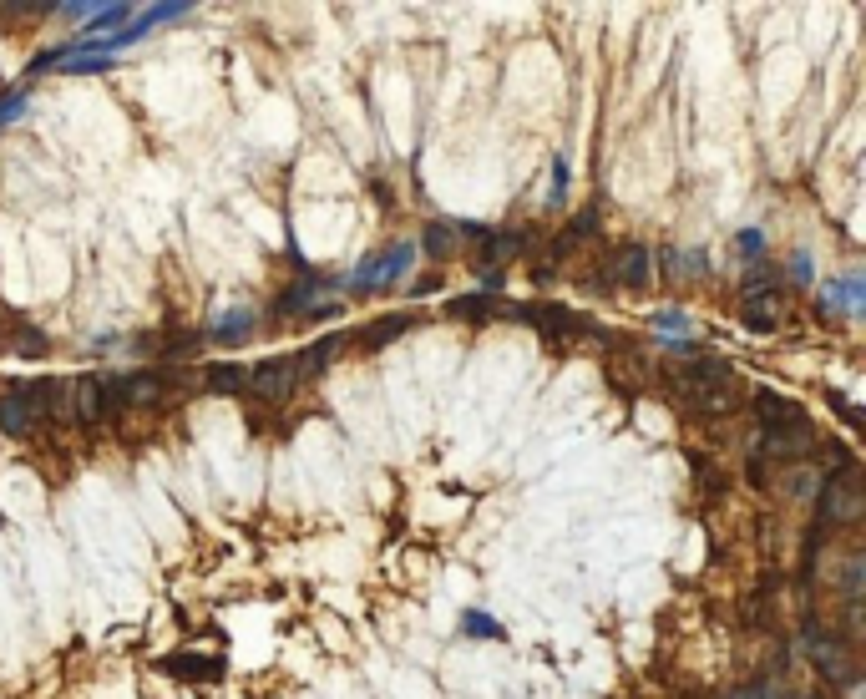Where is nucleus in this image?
<instances>
[{
    "label": "nucleus",
    "mask_w": 866,
    "mask_h": 699,
    "mask_svg": "<svg viewBox=\"0 0 866 699\" xmlns=\"http://www.w3.org/2000/svg\"><path fill=\"white\" fill-rule=\"evenodd\" d=\"M674 385H679V396H689L694 411H704V416H730L745 401L740 380H735V370L725 360H689L674 375Z\"/></svg>",
    "instance_id": "obj_1"
},
{
    "label": "nucleus",
    "mask_w": 866,
    "mask_h": 699,
    "mask_svg": "<svg viewBox=\"0 0 866 699\" xmlns=\"http://www.w3.org/2000/svg\"><path fill=\"white\" fill-rule=\"evenodd\" d=\"M816 522L831 532V527H856L861 517H866V482L856 477V466L846 461L841 472L821 487V497H816Z\"/></svg>",
    "instance_id": "obj_2"
},
{
    "label": "nucleus",
    "mask_w": 866,
    "mask_h": 699,
    "mask_svg": "<svg viewBox=\"0 0 866 699\" xmlns=\"http://www.w3.org/2000/svg\"><path fill=\"white\" fill-rule=\"evenodd\" d=\"M112 416H117L112 375H76V380H71V421H82V426H107Z\"/></svg>",
    "instance_id": "obj_3"
},
{
    "label": "nucleus",
    "mask_w": 866,
    "mask_h": 699,
    "mask_svg": "<svg viewBox=\"0 0 866 699\" xmlns=\"http://www.w3.org/2000/svg\"><path fill=\"white\" fill-rule=\"evenodd\" d=\"M299 385H304L299 355H279V360L249 365V396H259V401H289Z\"/></svg>",
    "instance_id": "obj_4"
},
{
    "label": "nucleus",
    "mask_w": 866,
    "mask_h": 699,
    "mask_svg": "<svg viewBox=\"0 0 866 699\" xmlns=\"http://www.w3.org/2000/svg\"><path fill=\"white\" fill-rule=\"evenodd\" d=\"M411 259H416L411 244H390L385 254H370V259L345 279V289H360V294H370V289H390V284L401 279V269H406Z\"/></svg>",
    "instance_id": "obj_5"
},
{
    "label": "nucleus",
    "mask_w": 866,
    "mask_h": 699,
    "mask_svg": "<svg viewBox=\"0 0 866 699\" xmlns=\"http://www.w3.org/2000/svg\"><path fill=\"white\" fill-rule=\"evenodd\" d=\"M760 451L775 456V461H796V456L816 451V426L806 416L780 421V426H760Z\"/></svg>",
    "instance_id": "obj_6"
},
{
    "label": "nucleus",
    "mask_w": 866,
    "mask_h": 699,
    "mask_svg": "<svg viewBox=\"0 0 866 699\" xmlns=\"http://www.w3.org/2000/svg\"><path fill=\"white\" fill-rule=\"evenodd\" d=\"M163 396H168V375H157V370L112 375V401H117V411H122V406L152 411V406H163Z\"/></svg>",
    "instance_id": "obj_7"
},
{
    "label": "nucleus",
    "mask_w": 866,
    "mask_h": 699,
    "mask_svg": "<svg viewBox=\"0 0 866 699\" xmlns=\"http://www.w3.org/2000/svg\"><path fill=\"white\" fill-rule=\"evenodd\" d=\"M806 649H811V664H816L826 679H836V684H856V659L846 654L841 639H831V634H821V629H806Z\"/></svg>",
    "instance_id": "obj_8"
},
{
    "label": "nucleus",
    "mask_w": 866,
    "mask_h": 699,
    "mask_svg": "<svg viewBox=\"0 0 866 699\" xmlns=\"http://www.w3.org/2000/svg\"><path fill=\"white\" fill-rule=\"evenodd\" d=\"M36 401H31V385H0V431L6 436H26L36 426Z\"/></svg>",
    "instance_id": "obj_9"
},
{
    "label": "nucleus",
    "mask_w": 866,
    "mask_h": 699,
    "mask_svg": "<svg viewBox=\"0 0 866 699\" xmlns=\"http://www.w3.org/2000/svg\"><path fill=\"white\" fill-rule=\"evenodd\" d=\"M740 325L755 330V335L780 330V325H785V299H780L775 289H770V294H750V299L740 304Z\"/></svg>",
    "instance_id": "obj_10"
},
{
    "label": "nucleus",
    "mask_w": 866,
    "mask_h": 699,
    "mask_svg": "<svg viewBox=\"0 0 866 699\" xmlns=\"http://www.w3.org/2000/svg\"><path fill=\"white\" fill-rule=\"evenodd\" d=\"M613 274H618V284H628V289H644V284L654 279V249H649V244H628V249L613 259Z\"/></svg>",
    "instance_id": "obj_11"
},
{
    "label": "nucleus",
    "mask_w": 866,
    "mask_h": 699,
    "mask_svg": "<svg viewBox=\"0 0 866 699\" xmlns=\"http://www.w3.org/2000/svg\"><path fill=\"white\" fill-rule=\"evenodd\" d=\"M157 669L173 674V679H218L223 659H213V654H168V659H157Z\"/></svg>",
    "instance_id": "obj_12"
},
{
    "label": "nucleus",
    "mask_w": 866,
    "mask_h": 699,
    "mask_svg": "<svg viewBox=\"0 0 866 699\" xmlns=\"http://www.w3.org/2000/svg\"><path fill=\"white\" fill-rule=\"evenodd\" d=\"M203 385L218 396H244L249 391V365H208L203 370Z\"/></svg>",
    "instance_id": "obj_13"
},
{
    "label": "nucleus",
    "mask_w": 866,
    "mask_h": 699,
    "mask_svg": "<svg viewBox=\"0 0 866 699\" xmlns=\"http://www.w3.org/2000/svg\"><path fill=\"white\" fill-rule=\"evenodd\" d=\"M477 244H482V264H487V274H497V264L517 259V249H522L517 233H482Z\"/></svg>",
    "instance_id": "obj_14"
},
{
    "label": "nucleus",
    "mask_w": 866,
    "mask_h": 699,
    "mask_svg": "<svg viewBox=\"0 0 866 699\" xmlns=\"http://www.w3.org/2000/svg\"><path fill=\"white\" fill-rule=\"evenodd\" d=\"M411 330V315H390V320H375V325H365V330H355V340L360 345H390V340H401Z\"/></svg>",
    "instance_id": "obj_15"
},
{
    "label": "nucleus",
    "mask_w": 866,
    "mask_h": 699,
    "mask_svg": "<svg viewBox=\"0 0 866 699\" xmlns=\"http://www.w3.org/2000/svg\"><path fill=\"white\" fill-rule=\"evenodd\" d=\"M861 593H866V553L851 548L846 553V568H841V598L846 603H861Z\"/></svg>",
    "instance_id": "obj_16"
},
{
    "label": "nucleus",
    "mask_w": 866,
    "mask_h": 699,
    "mask_svg": "<svg viewBox=\"0 0 866 699\" xmlns=\"http://www.w3.org/2000/svg\"><path fill=\"white\" fill-rule=\"evenodd\" d=\"M254 325H259V315H254V309H228V315H218V320H213V335H218V340H244Z\"/></svg>",
    "instance_id": "obj_17"
},
{
    "label": "nucleus",
    "mask_w": 866,
    "mask_h": 699,
    "mask_svg": "<svg viewBox=\"0 0 866 699\" xmlns=\"http://www.w3.org/2000/svg\"><path fill=\"white\" fill-rule=\"evenodd\" d=\"M755 411H760V421H765V426H780V421H796V416H806L796 401H780V396H770V391H760V396H755Z\"/></svg>",
    "instance_id": "obj_18"
},
{
    "label": "nucleus",
    "mask_w": 866,
    "mask_h": 699,
    "mask_svg": "<svg viewBox=\"0 0 866 699\" xmlns=\"http://www.w3.org/2000/svg\"><path fill=\"white\" fill-rule=\"evenodd\" d=\"M461 629H466L471 639H502V624H497L492 613H482V608H466V613H461Z\"/></svg>",
    "instance_id": "obj_19"
},
{
    "label": "nucleus",
    "mask_w": 866,
    "mask_h": 699,
    "mask_svg": "<svg viewBox=\"0 0 866 699\" xmlns=\"http://www.w3.org/2000/svg\"><path fill=\"white\" fill-rule=\"evenodd\" d=\"M451 244H456L451 223H431V228H426V239H421V249H426L431 259H446V254H451Z\"/></svg>",
    "instance_id": "obj_20"
},
{
    "label": "nucleus",
    "mask_w": 866,
    "mask_h": 699,
    "mask_svg": "<svg viewBox=\"0 0 866 699\" xmlns=\"http://www.w3.org/2000/svg\"><path fill=\"white\" fill-rule=\"evenodd\" d=\"M127 16H132L127 6H102V11L92 6V16H87V21H92V26H87V36H112V26H117V21H127Z\"/></svg>",
    "instance_id": "obj_21"
},
{
    "label": "nucleus",
    "mask_w": 866,
    "mask_h": 699,
    "mask_svg": "<svg viewBox=\"0 0 866 699\" xmlns=\"http://www.w3.org/2000/svg\"><path fill=\"white\" fill-rule=\"evenodd\" d=\"M487 309H497L487 294H466V299H456V304H451V315H456V320H461V315H466V320H482Z\"/></svg>",
    "instance_id": "obj_22"
},
{
    "label": "nucleus",
    "mask_w": 866,
    "mask_h": 699,
    "mask_svg": "<svg viewBox=\"0 0 866 699\" xmlns=\"http://www.w3.org/2000/svg\"><path fill=\"white\" fill-rule=\"evenodd\" d=\"M21 112H26V92H21V87L0 92V127H6V122H16Z\"/></svg>",
    "instance_id": "obj_23"
},
{
    "label": "nucleus",
    "mask_w": 866,
    "mask_h": 699,
    "mask_svg": "<svg viewBox=\"0 0 866 699\" xmlns=\"http://www.w3.org/2000/svg\"><path fill=\"white\" fill-rule=\"evenodd\" d=\"M654 330H669V335H689V320L679 315V309H659V315H654Z\"/></svg>",
    "instance_id": "obj_24"
},
{
    "label": "nucleus",
    "mask_w": 866,
    "mask_h": 699,
    "mask_svg": "<svg viewBox=\"0 0 866 699\" xmlns=\"http://www.w3.org/2000/svg\"><path fill=\"white\" fill-rule=\"evenodd\" d=\"M740 249H745V254H760V249H765V233H760V228H740Z\"/></svg>",
    "instance_id": "obj_25"
},
{
    "label": "nucleus",
    "mask_w": 866,
    "mask_h": 699,
    "mask_svg": "<svg viewBox=\"0 0 866 699\" xmlns=\"http://www.w3.org/2000/svg\"><path fill=\"white\" fill-rule=\"evenodd\" d=\"M791 279H796V284H811V259H806V254L791 259Z\"/></svg>",
    "instance_id": "obj_26"
},
{
    "label": "nucleus",
    "mask_w": 866,
    "mask_h": 699,
    "mask_svg": "<svg viewBox=\"0 0 866 699\" xmlns=\"http://www.w3.org/2000/svg\"><path fill=\"white\" fill-rule=\"evenodd\" d=\"M811 699H831V694H811Z\"/></svg>",
    "instance_id": "obj_27"
}]
</instances>
